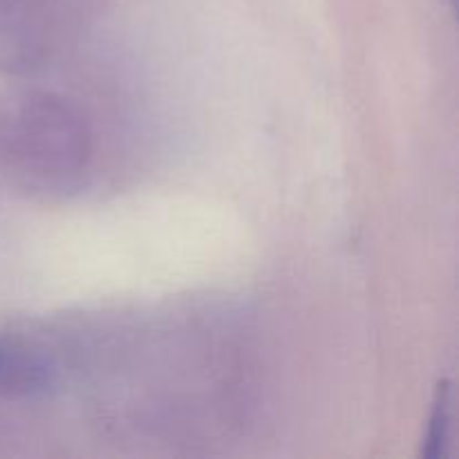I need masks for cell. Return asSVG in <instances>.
Returning a JSON list of instances; mask_svg holds the SVG:
<instances>
[{
	"label": "cell",
	"mask_w": 459,
	"mask_h": 459,
	"mask_svg": "<svg viewBox=\"0 0 459 459\" xmlns=\"http://www.w3.org/2000/svg\"><path fill=\"white\" fill-rule=\"evenodd\" d=\"M52 370L22 350L0 345V393L27 394L43 390L49 384Z\"/></svg>",
	"instance_id": "obj_2"
},
{
	"label": "cell",
	"mask_w": 459,
	"mask_h": 459,
	"mask_svg": "<svg viewBox=\"0 0 459 459\" xmlns=\"http://www.w3.org/2000/svg\"><path fill=\"white\" fill-rule=\"evenodd\" d=\"M13 152L27 178L48 188H63L83 173L90 155L88 130L67 103L43 94L18 115Z\"/></svg>",
	"instance_id": "obj_1"
},
{
	"label": "cell",
	"mask_w": 459,
	"mask_h": 459,
	"mask_svg": "<svg viewBox=\"0 0 459 459\" xmlns=\"http://www.w3.org/2000/svg\"><path fill=\"white\" fill-rule=\"evenodd\" d=\"M446 439H448V388H442L439 390L437 403H435L433 421H430L429 448H426V455L429 457L442 455Z\"/></svg>",
	"instance_id": "obj_3"
}]
</instances>
